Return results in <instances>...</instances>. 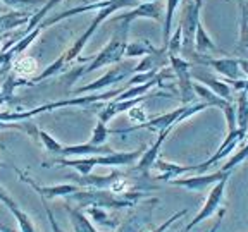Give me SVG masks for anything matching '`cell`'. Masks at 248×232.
<instances>
[{"instance_id": "603a6c76", "label": "cell", "mask_w": 248, "mask_h": 232, "mask_svg": "<svg viewBox=\"0 0 248 232\" xmlns=\"http://www.w3.org/2000/svg\"><path fill=\"white\" fill-rule=\"evenodd\" d=\"M236 128L247 131V134H248V97H247V91H240V97H238Z\"/></svg>"}, {"instance_id": "9c48e42d", "label": "cell", "mask_w": 248, "mask_h": 232, "mask_svg": "<svg viewBox=\"0 0 248 232\" xmlns=\"http://www.w3.org/2000/svg\"><path fill=\"white\" fill-rule=\"evenodd\" d=\"M159 203L157 198H150L148 203L145 205H140L138 203V212H135L133 215H129L128 218H124L116 229L114 232H145L147 231V225L152 222V213H154L155 206Z\"/></svg>"}, {"instance_id": "52a82bcc", "label": "cell", "mask_w": 248, "mask_h": 232, "mask_svg": "<svg viewBox=\"0 0 248 232\" xmlns=\"http://www.w3.org/2000/svg\"><path fill=\"white\" fill-rule=\"evenodd\" d=\"M169 64L179 79V98L183 105H190L193 100V83H191V64L190 60L179 57V55H169Z\"/></svg>"}, {"instance_id": "30bf717a", "label": "cell", "mask_w": 248, "mask_h": 232, "mask_svg": "<svg viewBox=\"0 0 248 232\" xmlns=\"http://www.w3.org/2000/svg\"><path fill=\"white\" fill-rule=\"evenodd\" d=\"M14 170H16V174H17V177H19L24 184H28L30 188H33V189H35L36 193L43 198V200L69 198L73 193H76V191L81 189V188H79L78 184H74V182H71V184H57V186H40L38 182H35V179H31L30 175L24 174L23 170H19V169H14Z\"/></svg>"}, {"instance_id": "8992f818", "label": "cell", "mask_w": 248, "mask_h": 232, "mask_svg": "<svg viewBox=\"0 0 248 232\" xmlns=\"http://www.w3.org/2000/svg\"><path fill=\"white\" fill-rule=\"evenodd\" d=\"M228 179L229 177L222 179V181L216 182V184L212 186V189H210V193H209V196H207L203 206H202L200 212L193 217V220L188 222V225L183 229V232H190L193 227H197L198 224H202L203 220H207V218L212 217L216 212H219V208H221V205H222V200H224V191H226V184H228Z\"/></svg>"}, {"instance_id": "836d02e7", "label": "cell", "mask_w": 248, "mask_h": 232, "mask_svg": "<svg viewBox=\"0 0 248 232\" xmlns=\"http://www.w3.org/2000/svg\"><path fill=\"white\" fill-rule=\"evenodd\" d=\"M186 213H188V210H181V212H176L174 215H172V217H169V218H167V220L164 222V224H160L159 227H155L154 231H150V232H166L167 229H169V227H172V225H174L176 222L179 220V218H183V217H185Z\"/></svg>"}, {"instance_id": "6da1fadb", "label": "cell", "mask_w": 248, "mask_h": 232, "mask_svg": "<svg viewBox=\"0 0 248 232\" xmlns=\"http://www.w3.org/2000/svg\"><path fill=\"white\" fill-rule=\"evenodd\" d=\"M150 198L147 191H128V193L117 194L108 189H79L71 194L67 200H74L79 206H100L105 210H123L133 208L141 200Z\"/></svg>"}, {"instance_id": "4dcf8cb0", "label": "cell", "mask_w": 248, "mask_h": 232, "mask_svg": "<svg viewBox=\"0 0 248 232\" xmlns=\"http://www.w3.org/2000/svg\"><path fill=\"white\" fill-rule=\"evenodd\" d=\"M38 138L42 139V143L45 145L46 151H50V153H55V155L61 153L62 145L59 143V141H55V138H52L48 132H45V131H42V129H40V131H38Z\"/></svg>"}, {"instance_id": "74e56055", "label": "cell", "mask_w": 248, "mask_h": 232, "mask_svg": "<svg viewBox=\"0 0 248 232\" xmlns=\"http://www.w3.org/2000/svg\"><path fill=\"white\" fill-rule=\"evenodd\" d=\"M0 232H16V231L11 227H7V225H0Z\"/></svg>"}, {"instance_id": "2e32d148", "label": "cell", "mask_w": 248, "mask_h": 232, "mask_svg": "<svg viewBox=\"0 0 248 232\" xmlns=\"http://www.w3.org/2000/svg\"><path fill=\"white\" fill-rule=\"evenodd\" d=\"M197 79V81L203 83L209 89H212L217 97H221L226 102H234L232 98V88L226 81H219L217 77H214L212 74L205 72L203 67H191V79Z\"/></svg>"}, {"instance_id": "4316f807", "label": "cell", "mask_w": 248, "mask_h": 232, "mask_svg": "<svg viewBox=\"0 0 248 232\" xmlns=\"http://www.w3.org/2000/svg\"><path fill=\"white\" fill-rule=\"evenodd\" d=\"M9 212L16 217V220H17V225H19L21 232H40L38 229H36V225L33 224V220L30 218V215L24 213L19 206H16V208L9 210Z\"/></svg>"}, {"instance_id": "5bb4252c", "label": "cell", "mask_w": 248, "mask_h": 232, "mask_svg": "<svg viewBox=\"0 0 248 232\" xmlns=\"http://www.w3.org/2000/svg\"><path fill=\"white\" fill-rule=\"evenodd\" d=\"M155 19V21H160L162 19V4L154 0V2H143V4H138L133 11L126 12V14H121V15H116L112 17V23H128L131 24L135 19Z\"/></svg>"}, {"instance_id": "d590c367", "label": "cell", "mask_w": 248, "mask_h": 232, "mask_svg": "<svg viewBox=\"0 0 248 232\" xmlns=\"http://www.w3.org/2000/svg\"><path fill=\"white\" fill-rule=\"evenodd\" d=\"M0 201H2V203H4L9 210H12V208H16V206H17V203H16V201L9 196V193L4 189V188H2V186H0Z\"/></svg>"}, {"instance_id": "277c9868", "label": "cell", "mask_w": 248, "mask_h": 232, "mask_svg": "<svg viewBox=\"0 0 248 232\" xmlns=\"http://www.w3.org/2000/svg\"><path fill=\"white\" fill-rule=\"evenodd\" d=\"M210 105L205 103V102H202V103H190V105H183L179 108H174V110H170L167 114H162V116H157L150 120H145L143 124H136L133 128L129 129H119L116 131V134H124V132H129V131H136V129H169V128H174L176 124H179L181 120L188 119V117L195 116V114L202 112V110H205L209 108Z\"/></svg>"}, {"instance_id": "b9f144b4", "label": "cell", "mask_w": 248, "mask_h": 232, "mask_svg": "<svg viewBox=\"0 0 248 232\" xmlns=\"http://www.w3.org/2000/svg\"><path fill=\"white\" fill-rule=\"evenodd\" d=\"M247 97H248V89H247Z\"/></svg>"}, {"instance_id": "e575fe53", "label": "cell", "mask_w": 248, "mask_h": 232, "mask_svg": "<svg viewBox=\"0 0 248 232\" xmlns=\"http://www.w3.org/2000/svg\"><path fill=\"white\" fill-rule=\"evenodd\" d=\"M4 2L12 7H33V5L43 4V0H4Z\"/></svg>"}, {"instance_id": "d4e9b609", "label": "cell", "mask_w": 248, "mask_h": 232, "mask_svg": "<svg viewBox=\"0 0 248 232\" xmlns=\"http://www.w3.org/2000/svg\"><path fill=\"white\" fill-rule=\"evenodd\" d=\"M179 2L181 0H167V7H166V19H164V33H162V42L167 48V43L170 38V28H172V21H174V12L178 9Z\"/></svg>"}, {"instance_id": "f546056e", "label": "cell", "mask_w": 248, "mask_h": 232, "mask_svg": "<svg viewBox=\"0 0 248 232\" xmlns=\"http://www.w3.org/2000/svg\"><path fill=\"white\" fill-rule=\"evenodd\" d=\"M241 50L248 48V5L241 2V31H240Z\"/></svg>"}, {"instance_id": "8d00e7d4", "label": "cell", "mask_w": 248, "mask_h": 232, "mask_svg": "<svg viewBox=\"0 0 248 232\" xmlns=\"http://www.w3.org/2000/svg\"><path fill=\"white\" fill-rule=\"evenodd\" d=\"M240 67H241V71H243V74H247V76H248V60L240 58Z\"/></svg>"}, {"instance_id": "1f68e13d", "label": "cell", "mask_w": 248, "mask_h": 232, "mask_svg": "<svg viewBox=\"0 0 248 232\" xmlns=\"http://www.w3.org/2000/svg\"><path fill=\"white\" fill-rule=\"evenodd\" d=\"M247 159H248V143L245 145V146L241 148L240 151H236V155H234V157H231V159H229L228 162H226L224 165L221 167V170H228V172H231V170L234 169L238 163L245 162Z\"/></svg>"}, {"instance_id": "44dd1931", "label": "cell", "mask_w": 248, "mask_h": 232, "mask_svg": "<svg viewBox=\"0 0 248 232\" xmlns=\"http://www.w3.org/2000/svg\"><path fill=\"white\" fill-rule=\"evenodd\" d=\"M195 50L197 54H207V52H221V48L212 42V38L209 36V33L205 31V28L202 26V23H198L197 33H195Z\"/></svg>"}, {"instance_id": "5b68a950", "label": "cell", "mask_w": 248, "mask_h": 232, "mask_svg": "<svg viewBox=\"0 0 248 232\" xmlns=\"http://www.w3.org/2000/svg\"><path fill=\"white\" fill-rule=\"evenodd\" d=\"M136 4H138V0H110V4H108L107 7H104V9H100V11H98L97 17L92 21V24L88 26V29H86L85 33L78 38V42L66 52V64H71L74 58H78V55H79V52L83 50V46L86 45V42L92 38V35L97 31V28L100 26L105 19H107L108 15L114 14V12L119 11V9L131 7V5H136Z\"/></svg>"}, {"instance_id": "ab89813d", "label": "cell", "mask_w": 248, "mask_h": 232, "mask_svg": "<svg viewBox=\"0 0 248 232\" xmlns=\"http://www.w3.org/2000/svg\"><path fill=\"white\" fill-rule=\"evenodd\" d=\"M166 232H183V231H179V229H170V227H169Z\"/></svg>"}, {"instance_id": "9a60e30c", "label": "cell", "mask_w": 248, "mask_h": 232, "mask_svg": "<svg viewBox=\"0 0 248 232\" xmlns=\"http://www.w3.org/2000/svg\"><path fill=\"white\" fill-rule=\"evenodd\" d=\"M170 131H172V128L162 129V131L159 132V136H157V141H155V143L152 145V146L148 148L147 151H143V153H141V157L138 159V163H136V165L131 169L133 172H135V174L148 175V172H150V170L154 169L155 160L159 159V150H160V146H162V143L166 141V138L169 136Z\"/></svg>"}, {"instance_id": "7bdbcfd3", "label": "cell", "mask_w": 248, "mask_h": 232, "mask_svg": "<svg viewBox=\"0 0 248 232\" xmlns=\"http://www.w3.org/2000/svg\"><path fill=\"white\" fill-rule=\"evenodd\" d=\"M247 138H248V134H247Z\"/></svg>"}, {"instance_id": "d6a6232c", "label": "cell", "mask_w": 248, "mask_h": 232, "mask_svg": "<svg viewBox=\"0 0 248 232\" xmlns=\"http://www.w3.org/2000/svg\"><path fill=\"white\" fill-rule=\"evenodd\" d=\"M224 116H226V122H228V132L234 131L236 129V107H234V102L226 105Z\"/></svg>"}, {"instance_id": "3957f363", "label": "cell", "mask_w": 248, "mask_h": 232, "mask_svg": "<svg viewBox=\"0 0 248 232\" xmlns=\"http://www.w3.org/2000/svg\"><path fill=\"white\" fill-rule=\"evenodd\" d=\"M143 150H133V151H116L105 155H93V157H83V159H57L54 163H59L62 167H73L79 174H90L93 167H129L135 165L136 160L141 157Z\"/></svg>"}, {"instance_id": "ba28073f", "label": "cell", "mask_w": 248, "mask_h": 232, "mask_svg": "<svg viewBox=\"0 0 248 232\" xmlns=\"http://www.w3.org/2000/svg\"><path fill=\"white\" fill-rule=\"evenodd\" d=\"M245 139H247V131H243V129L236 128L234 131L228 132V136H226V139L222 141L221 146H219V150H217L210 159H207L205 162L193 165V174H205L209 167L216 165V163H219L222 159H226L229 153H232V151L236 150L238 145H240L241 141H245Z\"/></svg>"}, {"instance_id": "ee69618b", "label": "cell", "mask_w": 248, "mask_h": 232, "mask_svg": "<svg viewBox=\"0 0 248 232\" xmlns=\"http://www.w3.org/2000/svg\"><path fill=\"white\" fill-rule=\"evenodd\" d=\"M88 2H90V0H88Z\"/></svg>"}, {"instance_id": "7a4b0ae2", "label": "cell", "mask_w": 248, "mask_h": 232, "mask_svg": "<svg viewBox=\"0 0 248 232\" xmlns=\"http://www.w3.org/2000/svg\"><path fill=\"white\" fill-rule=\"evenodd\" d=\"M119 23H121V26L117 28L116 35L112 36V40H110V42H108L97 55H93V60L90 66H86L85 69H74V71H71L69 74L64 76L66 86H71L76 79H79V77L85 76V74L93 72L95 69H100V67H104V66L116 64V62H119L121 58L124 57V54H126V46H128L129 24L123 23V21H119Z\"/></svg>"}, {"instance_id": "484cf974", "label": "cell", "mask_w": 248, "mask_h": 232, "mask_svg": "<svg viewBox=\"0 0 248 232\" xmlns=\"http://www.w3.org/2000/svg\"><path fill=\"white\" fill-rule=\"evenodd\" d=\"M159 48H155L154 45L148 43V40H138V42L128 43L126 46V57H138V55H148L157 52Z\"/></svg>"}, {"instance_id": "f6af8a7d", "label": "cell", "mask_w": 248, "mask_h": 232, "mask_svg": "<svg viewBox=\"0 0 248 232\" xmlns=\"http://www.w3.org/2000/svg\"><path fill=\"white\" fill-rule=\"evenodd\" d=\"M247 5H248V4H247Z\"/></svg>"}, {"instance_id": "ffe728a7", "label": "cell", "mask_w": 248, "mask_h": 232, "mask_svg": "<svg viewBox=\"0 0 248 232\" xmlns=\"http://www.w3.org/2000/svg\"><path fill=\"white\" fill-rule=\"evenodd\" d=\"M86 213L92 217V220L97 225H102V227H107V229H116L123 222L119 220L117 215H110L108 210L100 208V206H86Z\"/></svg>"}, {"instance_id": "83f0119b", "label": "cell", "mask_w": 248, "mask_h": 232, "mask_svg": "<svg viewBox=\"0 0 248 232\" xmlns=\"http://www.w3.org/2000/svg\"><path fill=\"white\" fill-rule=\"evenodd\" d=\"M110 134H116V131H110V129L105 126L104 120L98 119L97 126H95V129H93V134L92 138H90V143L92 145H97V146H102V145L107 141V138Z\"/></svg>"}, {"instance_id": "d6986e66", "label": "cell", "mask_w": 248, "mask_h": 232, "mask_svg": "<svg viewBox=\"0 0 248 232\" xmlns=\"http://www.w3.org/2000/svg\"><path fill=\"white\" fill-rule=\"evenodd\" d=\"M66 212L69 213V220L74 232H100L97 231V227L92 224V220L79 208H76V206H66Z\"/></svg>"}, {"instance_id": "e0dca14e", "label": "cell", "mask_w": 248, "mask_h": 232, "mask_svg": "<svg viewBox=\"0 0 248 232\" xmlns=\"http://www.w3.org/2000/svg\"><path fill=\"white\" fill-rule=\"evenodd\" d=\"M145 100H147V97H136V98H129V100H123V102L112 100L105 108L98 110V119L107 124L108 120L114 119L116 116H119V114H123V112H129L131 108H135L136 105Z\"/></svg>"}, {"instance_id": "f1b7e54d", "label": "cell", "mask_w": 248, "mask_h": 232, "mask_svg": "<svg viewBox=\"0 0 248 232\" xmlns=\"http://www.w3.org/2000/svg\"><path fill=\"white\" fill-rule=\"evenodd\" d=\"M64 66H67L66 64V54H62L61 57L54 62V64H50V66L46 67L40 76H36L35 79H33V83H38V81H42V79H46V77H50V76H54V74L61 72V71L64 69Z\"/></svg>"}, {"instance_id": "7c38bea8", "label": "cell", "mask_w": 248, "mask_h": 232, "mask_svg": "<svg viewBox=\"0 0 248 232\" xmlns=\"http://www.w3.org/2000/svg\"><path fill=\"white\" fill-rule=\"evenodd\" d=\"M229 177V172L228 170H216V172H210V174H193V175H188V177H179V179H172L169 181L170 184L174 186H181L185 189H190V191H203L207 189L209 186H214L216 182L222 181V179Z\"/></svg>"}, {"instance_id": "8fae6325", "label": "cell", "mask_w": 248, "mask_h": 232, "mask_svg": "<svg viewBox=\"0 0 248 232\" xmlns=\"http://www.w3.org/2000/svg\"><path fill=\"white\" fill-rule=\"evenodd\" d=\"M200 64V66H209L212 67L216 72H219L221 76H224L226 79H240L241 76V67H240V58L232 57H224V58H209L203 57V54H195L191 64Z\"/></svg>"}, {"instance_id": "7402d4cb", "label": "cell", "mask_w": 248, "mask_h": 232, "mask_svg": "<svg viewBox=\"0 0 248 232\" xmlns=\"http://www.w3.org/2000/svg\"><path fill=\"white\" fill-rule=\"evenodd\" d=\"M193 89H195V93H197L198 97H200L202 100L205 102V103H209L210 107H219V108H222V110H224L226 105L231 103V102L222 100L221 97H217V95L212 91V89H209L207 86L198 85V83H193Z\"/></svg>"}, {"instance_id": "ac0fdd59", "label": "cell", "mask_w": 248, "mask_h": 232, "mask_svg": "<svg viewBox=\"0 0 248 232\" xmlns=\"http://www.w3.org/2000/svg\"><path fill=\"white\" fill-rule=\"evenodd\" d=\"M112 148L108 146H97V145L88 143L85 145H73V146H62L61 153L62 157H93V155H105V153H112Z\"/></svg>"}, {"instance_id": "4fadbf2b", "label": "cell", "mask_w": 248, "mask_h": 232, "mask_svg": "<svg viewBox=\"0 0 248 232\" xmlns=\"http://www.w3.org/2000/svg\"><path fill=\"white\" fill-rule=\"evenodd\" d=\"M136 74V66H131V67H116V69H110L108 72H105L100 79L97 81L90 83L86 86H81V88H78L76 95H81V93H93V91H100V89L107 88L110 85H116V83H121L124 79H129V77Z\"/></svg>"}, {"instance_id": "f35d334b", "label": "cell", "mask_w": 248, "mask_h": 232, "mask_svg": "<svg viewBox=\"0 0 248 232\" xmlns=\"http://www.w3.org/2000/svg\"><path fill=\"white\" fill-rule=\"evenodd\" d=\"M221 218H222V217H219V220H217V224L210 229V232H217V229H219V225H221Z\"/></svg>"}, {"instance_id": "cb8c5ba5", "label": "cell", "mask_w": 248, "mask_h": 232, "mask_svg": "<svg viewBox=\"0 0 248 232\" xmlns=\"http://www.w3.org/2000/svg\"><path fill=\"white\" fill-rule=\"evenodd\" d=\"M28 19H30V14L26 12H12V14L0 15V33L11 29V28L21 26V24L28 23Z\"/></svg>"}, {"instance_id": "60d3db41", "label": "cell", "mask_w": 248, "mask_h": 232, "mask_svg": "<svg viewBox=\"0 0 248 232\" xmlns=\"http://www.w3.org/2000/svg\"><path fill=\"white\" fill-rule=\"evenodd\" d=\"M143 2H154V0H143Z\"/></svg>"}]
</instances>
